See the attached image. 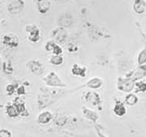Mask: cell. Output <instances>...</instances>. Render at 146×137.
I'll list each match as a JSON object with an SVG mask.
<instances>
[{
    "label": "cell",
    "mask_w": 146,
    "mask_h": 137,
    "mask_svg": "<svg viewBox=\"0 0 146 137\" xmlns=\"http://www.w3.org/2000/svg\"><path fill=\"white\" fill-rule=\"evenodd\" d=\"M25 8L24 0H11L7 4V10L11 14H19Z\"/></svg>",
    "instance_id": "obj_1"
},
{
    "label": "cell",
    "mask_w": 146,
    "mask_h": 137,
    "mask_svg": "<svg viewBox=\"0 0 146 137\" xmlns=\"http://www.w3.org/2000/svg\"><path fill=\"white\" fill-rule=\"evenodd\" d=\"M26 31L29 32V41L33 42H37L40 38L39 29L35 24H29L26 26Z\"/></svg>",
    "instance_id": "obj_2"
},
{
    "label": "cell",
    "mask_w": 146,
    "mask_h": 137,
    "mask_svg": "<svg viewBox=\"0 0 146 137\" xmlns=\"http://www.w3.org/2000/svg\"><path fill=\"white\" fill-rule=\"evenodd\" d=\"M134 87V82L131 79H120L118 84V88L123 92H130Z\"/></svg>",
    "instance_id": "obj_3"
},
{
    "label": "cell",
    "mask_w": 146,
    "mask_h": 137,
    "mask_svg": "<svg viewBox=\"0 0 146 137\" xmlns=\"http://www.w3.org/2000/svg\"><path fill=\"white\" fill-rule=\"evenodd\" d=\"M46 82L48 85H50V86H64L60 78L53 71L47 75Z\"/></svg>",
    "instance_id": "obj_4"
},
{
    "label": "cell",
    "mask_w": 146,
    "mask_h": 137,
    "mask_svg": "<svg viewBox=\"0 0 146 137\" xmlns=\"http://www.w3.org/2000/svg\"><path fill=\"white\" fill-rule=\"evenodd\" d=\"M54 38L59 42H63L67 37V32L63 28H58L53 32Z\"/></svg>",
    "instance_id": "obj_5"
},
{
    "label": "cell",
    "mask_w": 146,
    "mask_h": 137,
    "mask_svg": "<svg viewBox=\"0 0 146 137\" xmlns=\"http://www.w3.org/2000/svg\"><path fill=\"white\" fill-rule=\"evenodd\" d=\"M29 70L31 71L33 73L36 74V75H40L42 73V66L40 63H38L37 61H31L27 64Z\"/></svg>",
    "instance_id": "obj_6"
},
{
    "label": "cell",
    "mask_w": 146,
    "mask_h": 137,
    "mask_svg": "<svg viewBox=\"0 0 146 137\" xmlns=\"http://www.w3.org/2000/svg\"><path fill=\"white\" fill-rule=\"evenodd\" d=\"M36 6H37L38 11L42 14H45L50 9V3L49 0H37L36 1Z\"/></svg>",
    "instance_id": "obj_7"
},
{
    "label": "cell",
    "mask_w": 146,
    "mask_h": 137,
    "mask_svg": "<svg viewBox=\"0 0 146 137\" xmlns=\"http://www.w3.org/2000/svg\"><path fill=\"white\" fill-rule=\"evenodd\" d=\"M3 42L7 46H10V47H16L18 46V38L12 34L9 35H6L3 37Z\"/></svg>",
    "instance_id": "obj_8"
},
{
    "label": "cell",
    "mask_w": 146,
    "mask_h": 137,
    "mask_svg": "<svg viewBox=\"0 0 146 137\" xmlns=\"http://www.w3.org/2000/svg\"><path fill=\"white\" fill-rule=\"evenodd\" d=\"M59 24H61L62 27H69L72 25L73 23V19L72 16L68 13L63 14L59 18V21H58Z\"/></svg>",
    "instance_id": "obj_9"
},
{
    "label": "cell",
    "mask_w": 146,
    "mask_h": 137,
    "mask_svg": "<svg viewBox=\"0 0 146 137\" xmlns=\"http://www.w3.org/2000/svg\"><path fill=\"white\" fill-rule=\"evenodd\" d=\"M133 7L136 13L141 14L145 11V3L143 0H136Z\"/></svg>",
    "instance_id": "obj_10"
},
{
    "label": "cell",
    "mask_w": 146,
    "mask_h": 137,
    "mask_svg": "<svg viewBox=\"0 0 146 137\" xmlns=\"http://www.w3.org/2000/svg\"><path fill=\"white\" fill-rule=\"evenodd\" d=\"M52 116L50 112H43L38 116V122L42 124H46L51 119Z\"/></svg>",
    "instance_id": "obj_11"
},
{
    "label": "cell",
    "mask_w": 146,
    "mask_h": 137,
    "mask_svg": "<svg viewBox=\"0 0 146 137\" xmlns=\"http://www.w3.org/2000/svg\"><path fill=\"white\" fill-rule=\"evenodd\" d=\"M114 112L118 116H123L126 114V108L124 105L121 103H117L114 108Z\"/></svg>",
    "instance_id": "obj_12"
},
{
    "label": "cell",
    "mask_w": 146,
    "mask_h": 137,
    "mask_svg": "<svg viewBox=\"0 0 146 137\" xmlns=\"http://www.w3.org/2000/svg\"><path fill=\"white\" fill-rule=\"evenodd\" d=\"M86 98H87V101H88L93 103L94 105L98 104V102H99L100 100L99 96L97 94V93H88Z\"/></svg>",
    "instance_id": "obj_13"
},
{
    "label": "cell",
    "mask_w": 146,
    "mask_h": 137,
    "mask_svg": "<svg viewBox=\"0 0 146 137\" xmlns=\"http://www.w3.org/2000/svg\"><path fill=\"white\" fill-rule=\"evenodd\" d=\"M102 84V82L99 78H94L91 80H89L87 84L91 89H98L99 87H101Z\"/></svg>",
    "instance_id": "obj_14"
},
{
    "label": "cell",
    "mask_w": 146,
    "mask_h": 137,
    "mask_svg": "<svg viewBox=\"0 0 146 137\" xmlns=\"http://www.w3.org/2000/svg\"><path fill=\"white\" fill-rule=\"evenodd\" d=\"M72 74L76 75H80V76H84L85 72H86V69L82 68L80 67H79L77 64H75L74 67L72 68Z\"/></svg>",
    "instance_id": "obj_15"
},
{
    "label": "cell",
    "mask_w": 146,
    "mask_h": 137,
    "mask_svg": "<svg viewBox=\"0 0 146 137\" xmlns=\"http://www.w3.org/2000/svg\"><path fill=\"white\" fill-rule=\"evenodd\" d=\"M7 114L10 117L13 118V117H16L17 114H19V112L17 111L16 105L14 106V105H7Z\"/></svg>",
    "instance_id": "obj_16"
},
{
    "label": "cell",
    "mask_w": 146,
    "mask_h": 137,
    "mask_svg": "<svg viewBox=\"0 0 146 137\" xmlns=\"http://www.w3.org/2000/svg\"><path fill=\"white\" fill-rule=\"evenodd\" d=\"M15 105L16 106L17 111H18V112H19L20 114H22V113L25 112V111H26V110H25V104H24L23 101H21V99L20 97L16 98V101H15Z\"/></svg>",
    "instance_id": "obj_17"
},
{
    "label": "cell",
    "mask_w": 146,
    "mask_h": 137,
    "mask_svg": "<svg viewBox=\"0 0 146 137\" xmlns=\"http://www.w3.org/2000/svg\"><path fill=\"white\" fill-rule=\"evenodd\" d=\"M84 115L86 116L88 118L93 120V121H96V120L98 119V115H97L94 112H93L92 111H90L89 109H84Z\"/></svg>",
    "instance_id": "obj_18"
},
{
    "label": "cell",
    "mask_w": 146,
    "mask_h": 137,
    "mask_svg": "<svg viewBox=\"0 0 146 137\" xmlns=\"http://www.w3.org/2000/svg\"><path fill=\"white\" fill-rule=\"evenodd\" d=\"M138 98L134 94L128 95L126 98V103L129 105H134L137 102Z\"/></svg>",
    "instance_id": "obj_19"
},
{
    "label": "cell",
    "mask_w": 146,
    "mask_h": 137,
    "mask_svg": "<svg viewBox=\"0 0 146 137\" xmlns=\"http://www.w3.org/2000/svg\"><path fill=\"white\" fill-rule=\"evenodd\" d=\"M50 63L54 65H59L63 63V58L61 56H59L58 54H55L54 56H53L50 58Z\"/></svg>",
    "instance_id": "obj_20"
},
{
    "label": "cell",
    "mask_w": 146,
    "mask_h": 137,
    "mask_svg": "<svg viewBox=\"0 0 146 137\" xmlns=\"http://www.w3.org/2000/svg\"><path fill=\"white\" fill-rule=\"evenodd\" d=\"M146 62V50H143L140 54H139V57H138V63L140 65H142Z\"/></svg>",
    "instance_id": "obj_21"
},
{
    "label": "cell",
    "mask_w": 146,
    "mask_h": 137,
    "mask_svg": "<svg viewBox=\"0 0 146 137\" xmlns=\"http://www.w3.org/2000/svg\"><path fill=\"white\" fill-rule=\"evenodd\" d=\"M3 71L6 74H11L13 72V68H12V66L11 65V63H3Z\"/></svg>",
    "instance_id": "obj_22"
},
{
    "label": "cell",
    "mask_w": 146,
    "mask_h": 137,
    "mask_svg": "<svg viewBox=\"0 0 146 137\" xmlns=\"http://www.w3.org/2000/svg\"><path fill=\"white\" fill-rule=\"evenodd\" d=\"M55 46H56V44L54 42H52V41H50V42H48L46 43V50H48V51H53V50H54V48L55 47Z\"/></svg>",
    "instance_id": "obj_23"
},
{
    "label": "cell",
    "mask_w": 146,
    "mask_h": 137,
    "mask_svg": "<svg viewBox=\"0 0 146 137\" xmlns=\"http://www.w3.org/2000/svg\"><path fill=\"white\" fill-rule=\"evenodd\" d=\"M0 136H1L2 137L11 136V134L10 132H8V131L3 129V130H1V132H0Z\"/></svg>",
    "instance_id": "obj_24"
},
{
    "label": "cell",
    "mask_w": 146,
    "mask_h": 137,
    "mask_svg": "<svg viewBox=\"0 0 146 137\" xmlns=\"http://www.w3.org/2000/svg\"><path fill=\"white\" fill-rule=\"evenodd\" d=\"M53 53L54 54H60L61 53H62V49L60 46H55V47L54 48V50H53Z\"/></svg>",
    "instance_id": "obj_25"
},
{
    "label": "cell",
    "mask_w": 146,
    "mask_h": 137,
    "mask_svg": "<svg viewBox=\"0 0 146 137\" xmlns=\"http://www.w3.org/2000/svg\"><path fill=\"white\" fill-rule=\"evenodd\" d=\"M15 90V86L13 84H9L7 87V93L11 94Z\"/></svg>",
    "instance_id": "obj_26"
},
{
    "label": "cell",
    "mask_w": 146,
    "mask_h": 137,
    "mask_svg": "<svg viewBox=\"0 0 146 137\" xmlns=\"http://www.w3.org/2000/svg\"><path fill=\"white\" fill-rule=\"evenodd\" d=\"M137 88L141 92H145L146 90V84H143V83L137 84Z\"/></svg>",
    "instance_id": "obj_27"
},
{
    "label": "cell",
    "mask_w": 146,
    "mask_h": 137,
    "mask_svg": "<svg viewBox=\"0 0 146 137\" xmlns=\"http://www.w3.org/2000/svg\"><path fill=\"white\" fill-rule=\"evenodd\" d=\"M18 94H24L25 93V89H24V87H21L19 89H18Z\"/></svg>",
    "instance_id": "obj_28"
}]
</instances>
